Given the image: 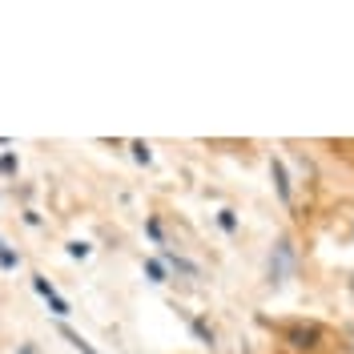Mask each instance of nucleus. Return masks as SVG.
Segmentation results:
<instances>
[{"label": "nucleus", "instance_id": "nucleus-1", "mask_svg": "<svg viewBox=\"0 0 354 354\" xmlns=\"http://www.w3.org/2000/svg\"><path fill=\"white\" fill-rule=\"evenodd\" d=\"M290 242H282L274 254H270V282H286V274H290Z\"/></svg>", "mask_w": 354, "mask_h": 354}, {"label": "nucleus", "instance_id": "nucleus-2", "mask_svg": "<svg viewBox=\"0 0 354 354\" xmlns=\"http://www.w3.org/2000/svg\"><path fill=\"white\" fill-rule=\"evenodd\" d=\"M290 342H294L298 351H314V346H318V330H314V326H298V330H290Z\"/></svg>", "mask_w": 354, "mask_h": 354}, {"label": "nucleus", "instance_id": "nucleus-3", "mask_svg": "<svg viewBox=\"0 0 354 354\" xmlns=\"http://www.w3.org/2000/svg\"><path fill=\"white\" fill-rule=\"evenodd\" d=\"M37 290H41L44 298H48V306H53V314H61V318H65V314H68V302H65V298H61V294H57V290L48 286V282H44V278H37Z\"/></svg>", "mask_w": 354, "mask_h": 354}, {"label": "nucleus", "instance_id": "nucleus-4", "mask_svg": "<svg viewBox=\"0 0 354 354\" xmlns=\"http://www.w3.org/2000/svg\"><path fill=\"white\" fill-rule=\"evenodd\" d=\"M145 274H149V282H165V266L161 262H145Z\"/></svg>", "mask_w": 354, "mask_h": 354}, {"label": "nucleus", "instance_id": "nucleus-5", "mask_svg": "<svg viewBox=\"0 0 354 354\" xmlns=\"http://www.w3.org/2000/svg\"><path fill=\"white\" fill-rule=\"evenodd\" d=\"M0 266H8V270H12V266H17V254H12V250H0Z\"/></svg>", "mask_w": 354, "mask_h": 354}, {"label": "nucleus", "instance_id": "nucleus-6", "mask_svg": "<svg viewBox=\"0 0 354 354\" xmlns=\"http://www.w3.org/2000/svg\"><path fill=\"white\" fill-rule=\"evenodd\" d=\"M68 254H73V258H85L88 245H85V242H73V245H68Z\"/></svg>", "mask_w": 354, "mask_h": 354}, {"label": "nucleus", "instance_id": "nucleus-7", "mask_svg": "<svg viewBox=\"0 0 354 354\" xmlns=\"http://www.w3.org/2000/svg\"><path fill=\"white\" fill-rule=\"evenodd\" d=\"M133 157H137V161H149V149H145V145L137 141V145H133Z\"/></svg>", "mask_w": 354, "mask_h": 354}]
</instances>
